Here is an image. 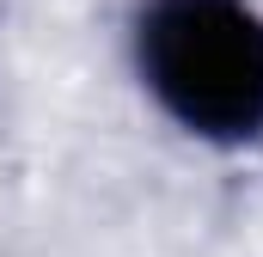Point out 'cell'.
I'll return each mask as SVG.
<instances>
[{
	"label": "cell",
	"instance_id": "obj_1",
	"mask_svg": "<svg viewBox=\"0 0 263 257\" xmlns=\"http://www.w3.org/2000/svg\"><path fill=\"white\" fill-rule=\"evenodd\" d=\"M135 67L178 128L220 147L263 135V12L251 0H141Z\"/></svg>",
	"mask_w": 263,
	"mask_h": 257
}]
</instances>
